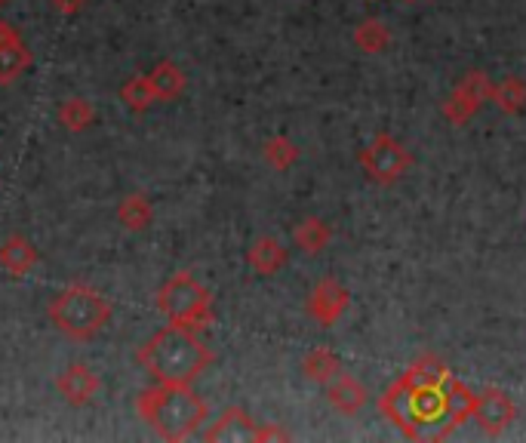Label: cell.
Here are the masks:
<instances>
[{"label": "cell", "mask_w": 526, "mask_h": 443, "mask_svg": "<svg viewBox=\"0 0 526 443\" xmlns=\"http://www.w3.org/2000/svg\"><path fill=\"white\" fill-rule=\"evenodd\" d=\"M120 99H124V105H127L130 111H136V114L148 111V105L157 102V96H154V90H151V84H148V77H145V74L130 77L127 84L120 87Z\"/></svg>", "instance_id": "484cf974"}, {"label": "cell", "mask_w": 526, "mask_h": 443, "mask_svg": "<svg viewBox=\"0 0 526 443\" xmlns=\"http://www.w3.org/2000/svg\"><path fill=\"white\" fill-rule=\"evenodd\" d=\"M262 157H265L268 167H274V170H280V173H287V170L296 164V160H299V148H296V142H290L287 136H274V139L265 142Z\"/></svg>", "instance_id": "cb8c5ba5"}, {"label": "cell", "mask_w": 526, "mask_h": 443, "mask_svg": "<svg viewBox=\"0 0 526 443\" xmlns=\"http://www.w3.org/2000/svg\"><path fill=\"white\" fill-rule=\"evenodd\" d=\"M327 400H330V404H333L339 413L354 416V413H360L363 407H367L370 394H367V388H363L354 376L339 373V376L327 385Z\"/></svg>", "instance_id": "5bb4252c"}, {"label": "cell", "mask_w": 526, "mask_h": 443, "mask_svg": "<svg viewBox=\"0 0 526 443\" xmlns=\"http://www.w3.org/2000/svg\"><path fill=\"white\" fill-rule=\"evenodd\" d=\"M154 219V207L145 194H127L117 207V222L127 231H145Z\"/></svg>", "instance_id": "d6986e66"}, {"label": "cell", "mask_w": 526, "mask_h": 443, "mask_svg": "<svg viewBox=\"0 0 526 443\" xmlns=\"http://www.w3.org/2000/svg\"><path fill=\"white\" fill-rule=\"evenodd\" d=\"M403 4H413V0H403Z\"/></svg>", "instance_id": "f546056e"}, {"label": "cell", "mask_w": 526, "mask_h": 443, "mask_svg": "<svg viewBox=\"0 0 526 443\" xmlns=\"http://www.w3.org/2000/svg\"><path fill=\"white\" fill-rule=\"evenodd\" d=\"M262 440H290V431H283L277 425H259L256 443H262Z\"/></svg>", "instance_id": "83f0119b"}, {"label": "cell", "mask_w": 526, "mask_h": 443, "mask_svg": "<svg viewBox=\"0 0 526 443\" xmlns=\"http://www.w3.org/2000/svg\"><path fill=\"white\" fill-rule=\"evenodd\" d=\"M474 407H477V394H471L462 382H447V416H450V425H462L465 419L474 416Z\"/></svg>", "instance_id": "603a6c76"}, {"label": "cell", "mask_w": 526, "mask_h": 443, "mask_svg": "<svg viewBox=\"0 0 526 443\" xmlns=\"http://www.w3.org/2000/svg\"><path fill=\"white\" fill-rule=\"evenodd\" d=\"M99 388H102V382H99V376L93 373L90 364H71L56 376V391L71 407H87L90 400L99 394Z\"/></svg>", "instance_id": "9c48e42d"}, {"label": "cell", "mask_w": 526, "mask_h": 443, "mask_svg": "<svg viewBox=\"0 0 526 443\" xmlns=\"http://www.w3.org/2000/svg\"><path fill=\"white\" fill-rule=\"evenodd\" d=\"M379 413L394 422L403 434L413 437V385L407 376H400L382 397H379Z\"/></svg>", "instance_id": "8fae6325"}, {"label": "cell", "mask_w": 526, "mask_h": 443, "mask_svg": "<svg viewBox=\"0 0 526 443\" xmlns=\"http://www.w3.org/2000/svg\"><path fill=\"white\" fill-rule=\"evenodd\" d=\"M40 253L25 234H10L4 244H0V268H7L13 277H25L37 268Z\"/></svg>", "instance_id": "4fadbf2b"}, {"label": "cell", "mask_w": 526, "mask_h": 443, "mask_svg": "<svg viewBox=\"0 0 526 443\" xmlns=\"http://www.w3.org/2000/svg\"><path fill=\"white\" fill-rule=\"evenodd\" d=\"M348 305H351L348 290L339 284V280H333V277H323L320 284L311 290V296H308V314L317 320L320 327L339 324V317L348 311Z\"/></svg>", "instance_id": "52a82bcc"}, {"label": "cell", "mask_w": 526, "mask_h": 443, "mask_svg": "<svg viewBox=\"0 0 526 443\" xmlns=\"http://www.w3.org/2000/svg\"><path fill=\"white\" fill-rule=\"evenodd\" d=\"M7 4H10V0H0V10H4V7H7Z\"/></svg>", "instance_id": "f1b7e54d"}, {"label": "cell", "mask_w": 526, "mask_h": 443, "mask_svg": "<svg viewBox=\"0 0 526 443\" xmlns=\"http://www.w3.org/2000/svg\"><path fill=\"white\" fill-rule=\"evenodd\" d=\"M148 84H151L157 102H176V99L185 93V87H188V77H185V71H182L176 62L164 59V62H157V65L151 68Z\"/></svg>", "instance_id": "9a60e30c"}, {"label": "cell", "mask_w": 526, "mask_h": 443, "mask_svg": "<svg viewBox=\"0 0 526 443\" xmlns=\"http://www.w3.org/2000/svg\"><path fill=\"white\" fill-rule=\"evenodd\" d=\"M247 262H250L253 271L271 277V274H277L283 265H287V250H283V244L277 237L265 234V237L253 240V247L247 250Z\"/></svg>", "instance_id": "2e32d148"}, {"label": "cell", "mask_w": 526, "mask_h": 443, "mask_svg": "<svg viewBox=\"0 0 526 443\" xmlns=\"http://www.w3.org/2000/svg\"><path fill=\"white\" fill-rule=\"evenodd\" d=\"M493 93V84L490 77L483 71H471L459 80V87L453 90V96L447 99V105H443V117L450 120L453 127H462L468 124V120L474 117V111L490 99Z\"/></svg>", "instance_id": "8992f818"}, {"label": "cell", "mask_w": 526, "mask_h": 443, "mask_svg": "<svg viewBox=\"0 0 526 443\" xmlns=\"http://www.w3.org/2000/svg\"><path fill=\"white\" fill-rule=\"evenodd\" d=\"M87 4H90V0H53V7H56L62 16H77V13H84Z\"/></svg>", "instance_id": "4316f807"}, {"label": "cell", "mask_w": 526, "mask_h": 443, "mask_svg": "<svg viewBox=\"0 0 526 443\" xmlns=\"http://www.w3.org/2000/svg\"><path fill=\"white\" fill-rule=\"evenodd\" d=\"M514 416H517V407H514V400L502 388H487V391L477 394L474 419L490 437H499L514 422Z\"/></svg>", "instance_id": "ba28073f"}, {"label": "cell", "mask_w": 526, "mask_h": 443, "mask_svg": "<svg viewBox=\"0 0 526 443\" xmlns=\"http://www.w3.org/2000/svg\"><path fill=\"white\" fill-rule=\"evenodd\" d=\"M157 308L170 324L188 327L194 333L213 324V296L191 271L173 274L164 287L157 290Z\"/></svg>", "instance_id": "277c9868"}, {"label": "cell", "mask_w": 526, "mask_h": 443, "mask_svg": "<svg viewBox=\"0 0 526 443\" xmlns=\"http://www.w3.org/2000/svg\"><path fill=\"white\" fill-rule=\"evenodd\" d=\"M293 237H296V244H299V250H302V253L317 256L323 247L330 244V225L311 216V219H305V222H299V225H296Z\"/></svg>", "instance_id": "7402d4cb"}, {"label": "cell", "mask_w": 526, "mask_h": 443, "mask_svg": "<svg viewBox=\"0 0 526 443\" xmlns=\"http://www.w3.org/2000/svg\"><path fill=\"white\" fill-rule=\"evenodd\" d=\"M136 360L157 382L191 385L216 357H213V348L207 342H200L194 330L170 324L164 330H157L139 348Z\"/></svg>", "instance_id": "6da1fadb"}, {"label": "cell", "mask_w": 526, "mask_h": 443, "mask_svg": "<svg viewBox=\"0 0 526 443\" xmlns=\"http://www.w3.org/2000/svg\"><path fill=\"white\" fill-rule=\"evenodd\" d=\"M403 376H407V382L416 385V388H447V382H450L447 364L434 354H422Z\"/></svg>", "instance_id": "e0dca14e"}, {"label": "cell", "mask_w": 526, "mask_h": 443, "mask_svg": "<svg viewBox=\"0 0 526 443\" xmlns=\"http://www.w3.org/2000/svg\"><path fill=\"white\" fill-rule=\"evenodd\" d=\"M413 157L410 151L403 148L394 136H376L370 148H363L360 154V167L367 173L373 182H382V185H391L397 182L403 173L410 170Z\"/></svg>", "instance_id": "5b68a950"}, {"label": "cell", "mask_w": 526, "mask_h": 443, "mask_svg": "<svg viewBox=\"0 0 526 443\" xmlns=\"http://www.w3.org/2000/svg\"><path fill=\"white\" fill-rule=\"evenodd\" d=\"M490 102H496L502 114H520L526 108V84L520 77H505L502 84L493 87Z\"/></svg>", "instance_id": "44dd1931"}, {"label": "cell", "mask_w": 526, "mask_h": 443, "mask_svg": "<svg viewBox=\"0 0 526 443\" xmlns=\"http://www.w3.org/2000/svg\"><path fill=\"white\" fill-rule=\"evenodd\" d=\"M56 117H59V124H62L68 133H84V130L93 127L96 111H93V105H90L87 99L74 96V99H65V102L59 105Z\"/></svg>", "instance_id": "ffe728a7"}, {"label": "cell", "mask_w": 526, "mask_h": 443, "mask_svg": "<svg viewBox=\"0 0 526 443\" xmlns=\"http://www.w3.org/2000/svg\"><path fill=\"white\" fill-rule=\"evenodd\" d=\"M31 68V50L25 47V40L19 28L10 22H0V84H13L16 77H22Z\"/></svg>", "instance_id": "30bf717a"}, {"label": "cell", "mask_w": 526, "mask_h": 443, "mask_svg": "<svg viewBox=\"0 0 526 443\" xmlns=\"http://www.w3.org/2000/svg\"><path fill=\"white\" fill-rule=\"evenodd\" d=\"M47 317L68 339L87 342L111 324V302L102 293H96L93 287L71 284L50 302Z\"/></svg>", "instance_id": "3957f363"}, {"label": "cell", "mask_w": 526, "mask_h": 443, "mask_svg": "<svg viewBox=\"0 0 526 443\" xmlns=\"http://www.w3.org/2000/svg\"><path fill=\"white\" fill-rule=\"evenodd\" d=\"M256 434H259V425L247 416V410L231 407L207 428L204 440H210V443H216V440H234V443L253 440L256 443Z\"/></svg>", "instance_id": "7c38bea8"}, {"label": "cell", "mask_w": 526, "mask_h": 443, "mask_svg": "<svg viewBox=\"0 0 526 443\" xmlns=\"http://www.w3.org/2000/svg\"><path fill=\"white\" fill-rule=\"evenodd\" d=\"M388 40H391L388 25L379 22V19H367V22H360V25L354 28V44H357L363 53H382V50L388 47Z\"/></svg>", "instance_id": "d4e9b609"}, {"label": "cell", "mask_w": 526, "mask_h": 443, "mask_svg": "<svg viewBox=\"0 0 526 443\" xmlns=\"http://www.w3.org/2000/svg\"><path fill=\"white\" fill-rule=\"evenodd\" d=\"M302 373H305V379H311L317 385H330L342 373V364H339V357L330 348H314L302 360Z\"/></svg>", "instance_id": "ac0fdd59"}, {"label": "cell", "mask_w": 526, "mask_h": 443, "mask_svg": "<svg viewBox=\"0 0 526 443\" xmlns=\"http://www.w3.org/2000/svg\"><path fill=\"white\" fill-rule=\"evenodd\" d=\"M136 413L142 416V422L154 428L157 437L179 443L197 434V428L210 416V407L204 397L191 391V385L157 382L154 388H145L139 394Z\"/></svg>", "instance_id": "7a4b0ae2"}]
</instances>
